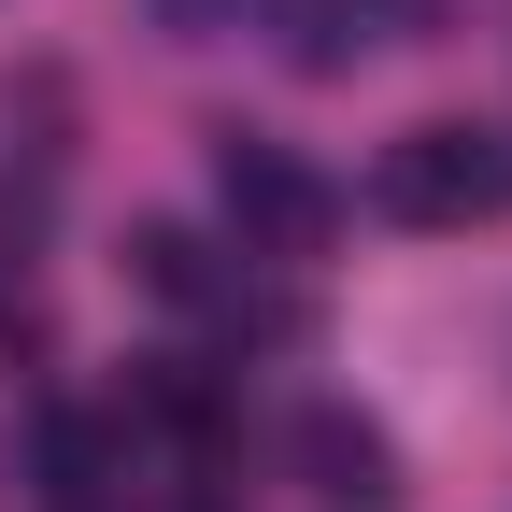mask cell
I'll return each mask as SVG.
<instances>
[{
	"instance_id": "6da1fadb",
	"label": "cell",
	"mask_w": 512,
	"mask_h": 512,
	"mask_svg": "<svg viewBox=\"0 0 512 512\" xmlns=\"http://www.w3.org/2000/svg\"><path fill=\"white\" fill-rule=\"evenodd\" d=\"M370 200L399 214V228H484V214H512V143H498V128L427 114V128H399V143H384Z\"/></svg>"
},
{
	"instance_id": "7a4b0ae2",
	"label": "cell",
	"mask_w": 512,
	"mask_h": 512,
	"mask_svg": "<svg viewBox=\"0 0 512 512\" xmlns=\"http://www.w3.org/2000/svg\"><path fill=\"white\" fill-rule=\"evenodd\" d=\"M214 200H228L242 256H313V242L342 228V185L313 171V157H285V143H256V128L214 143Z\"/></svg>"
},
{
	"instance_id": "3957f363",
	"label": "cell",
	"mask_w": 512,
	"mask_h": 512,
	"mask_svg": "<svg viewBox=\"0 0 512 512\" xmlns=\"http://www.w3.org/2000/svg\"><path fill=\"white\" fill-rule=\"evenodd\" d=\"M285 456H299V484H313V498H342V512H384V498H399L384 427H370V413H342V399H313V413L285 427Z\"/></svg>"
},
{
	"instance_id": "277c9868",
	"label": "cell",
	"mask_w": 512,
	"mask_h": 512,
	"mask_svg": "<svg viewBox=\"0 0 512 512\" xmlns=\"http://www.w3.org/2000/svg\"><path fill=\"white\" fill-rule=\"evenodd\" d=\"M128 285H143V299H171V313H214V299H228L214 242L185 228V214H143V228H128Z\"/></svg>"
},
{
	"instance_id": "5b68a950",
	"label": "cell",
	"mask_w": 512,
	"mask_h": 512,
	"mask_svg": "<svg viewBox=\"0 0 512 512\" xmlns=\"http://www.w3.org/2000/svg\"><path fill=\"white\" fill-rule=\"evenodd\" d=\"M399 15H413V0H299L285 57H299V72H356L370 43H399Z\"/></svg>"
},
{
	"instance_id": "8992f818",
	"label": "cell",
	"mask_w": 512,
	"mask_h": 512,
	"mask_svg": "<svg viewBox=\"0 0 512 512\" xmlns=\"http://www.w3.org/2000/svg\"><path fill=\"white\" fill-rule=\"evenodd\" d=\"M143 427L185 441V456H214V441H228V384H214L200 356H157V370H143Z\"/></svg>"
},
{
	"instance_id": "52a82bcc",
	"label": "cell",
	"mask_w": 512,
	"mask_h": 512,
	"mask_svg": "<svg viewBox=\"0 0 512 512\" xmlns=\"http://www.w3.org/2000/svg\"><path fill=\"white\" fill-rule=\"evenodd\" d=\"M29 470H43V498H57V512H86V498H100V427L43 413V427H29Z\"/></svg>"
},
{
	"instance_id": "ba28073f",
	"label": "cell",
	"mask_w": 512,
	"mask_h": 512,
	"mask_svg": "<svg viewBox=\"0 0 512 512\" xmlns=\"http://www.w3.org/2000/svg\"><path fill=\"white\" fill-rule=\"evenodd\" d=\"M228 15H242V0H157V29H171V43H214Z\"/></svg>"
}]
</instances>
